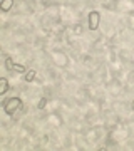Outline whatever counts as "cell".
<instances>
[{
    "instance_id": "6",
    "label": "cell",
    "mask_w": 134,
    "mask_h": 151,
    "mask_svg": "<svg viewBox=\"0 0 134 151\" xmlns=\"http://www.w3.org/2000/svg\"><path fill=\"white\" fill-rule=\"evenodd\" d=\"M5 64H7V69H12V65H14V62H12L10 59H7V60H5Z\"/></svg>"
},
{
    "instance_id": "5",
    "label": "cell",
    "mask_w": 134,
    "mask_h": 151,
    "mask_svg": "<svg viewBox=\"0 0 134 151\" xmlns=\"http://www.w3.org/2000/svg\"><path fill=\"white\" fill-rule=\"evenodd\" d=\"M12 70H15V72H27V67H24V65H20V64H14L12 65Z\"/></svg>"
},
{
    "instance_id": "7",
    "label": "cell",
    "mask_w": 134,
    "mask_h": 151,
    "mask_svg": "<svg viewBox=\"0 0 134 151\" xmlns=\"http://www.w3.org/2000/svg\"><path fill=\"white\" fill-rule=\"evenodd\" d=\"M34 76H35L34 72H29V74H27V81H32V79H34Z\"/></svg>"
},
{
    "instance_id": "1",
    "label": "cell",
    "mask_w": 134,
    "mask_h": 151,
    "mask_svg": "<svg viewBox=\"0 0 134 151\" xmlns=\"http://www.w3.org/2000/svg\"><path fill=\"white\" fill-rule=\"evenodd\" d=\"M20 108H22V101L19 97H10V99H7L5 103H4V109H5V113L9 116H14Z\"/></svg>"
},
{
    "instance_id": "4",
    "label": "cell",
    "mask_w": 134,
    "mask_h": 151,
    "mask_svg": "<svg viewBox=\"0 0 134 151\" xmlns=\"http://www.w3.org/2000/svg\"><path fill=\"white\" fill-rule=\"evenodd\" d=\"M7 89H9V81H7L5 77H2L0 79V94H5Z\"/></svg>"
},
{
    "instance_id": "3",
    "label": "cell",
    "mask_w": 134,
    "mask_h": 151,
    "mask_svg": "<svg viewBox=\"0 0 134 151\" xmlns=\"http://www.w3.org/2000/svg\"><path fill=\"white\" fill-rule=\"evenodd\" d=\"M12 7H14V0H2V4H0L2 12H9Z\"/></svg>"
},
{
    "instance_id": "2",
    "label": "cell",
    "mask_w": 134,
    "mask_h": 151,
    "mask_svg": "<svg viewBox=\"0 0 134 151\" xmlns=\"http://www.w3.org/2000/svg\"><path fill=\"white\" fill-rule=\"evenodd\" d=\"M87 22H89V29H91V30H97V29H99V24H101V15H99V12H91Z\"/></svg>"
}]
</instances>
